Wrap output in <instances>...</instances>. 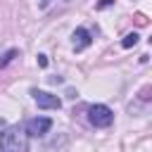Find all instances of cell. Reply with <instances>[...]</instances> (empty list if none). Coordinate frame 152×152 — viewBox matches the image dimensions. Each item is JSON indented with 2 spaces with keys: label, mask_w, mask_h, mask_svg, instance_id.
Returning a JSON list of instances; mask_svg holds the SVG:
<instances>
[{
  "label": "cell",
  "mask_w": 152,
  "mask_h": 152,
  "mask_svg": "<svg viewBox=\"0 0 152 152\" xmlns=\"http://www.w3.org/2000/svg\"><path fill=\"white\" fill-rule=\"evenodd\" d=\"M28 150V135L21 126H7L0 131V152H26Z\"/></svg>",
  "instance_id": "6da1fadb"
},
{
  "label": "cell",
  "mask_w": 152,
  "mask_h": 152,
  "mask_svg": "<svg viewBox=\"0 0 152 152\" xmlns=\"http://www.w3.org/2000/svg\"><path fill=\"white\" fill-rule=\"evenodd\" d=\"M88 119H90V124L95 128H107L114 121V112L107 104H90L88 107Z\"/></svg>",
  "instance_id": "7a4b0ae2"
},
{
  "label": "cell",
  "mask_w": 152,
  "mask_h": 152,
  "mask_svg": "<svg viewBox=\"0 0 152 152\" xmlns=\"http://www.w3.org/2000/svg\"><path fill=\"white\" fill-rule=\"evenodd\" d=\"M52 128V119L48 116H36V119H28L26 121V135H33V138H43L48 131Z\"/></svg>",
  "instance_id": "3957f363"
},
{
  "label": "cell",
  "mask_w": 152,
  "mask_h": 152,
  "mask_svg": "<svg viewBox=\"0 0 152 152\" xmlns=\"http://www.w3.org/2000/svg\"><path fill=\"white\" fill-rule=\"evenodd\" d=\"M31 95H33V100H36V104H38L40 109H59V107H62V100H59L57 95L45 93V90L33 88V90H31Z\"/></svg>",
  "instance_id": "277c9868"
},
{
  "label": "cell",
  "mask_w": 152,
  "mask_h": 152,
  "mask_svg": "<svg viewBox=\"0 0 152 152\" xmlns=\"http://www.w3.org/2000/svg\"><path fill=\"white\" fill-rule=\"evenodd\" d=\"M71 38H74V50H76V52L86 50V48L93 43V36H90V31H88V28H83V26H81V28H76Z\"/></svg>",
  "instance_id": "5b68a950"
},
{
  "label": "cell",
  "mask_w": 152,
  "mask_h": 152,
  "mask_svg": "<svg viewBox=\"0 0 152 152\" xmlns=\"http://www.w3.org/2000/svg\"><path fill=\"white\" fill-rule=\"evenodd\" d=\"M138 38H140V36H138L135 31H133V33H128V36H124V40H121V48H126V50H128V48H133V45L138 43Z\"/></svg>",
  "instance_id": "8992f818"
},
{
  "label": "cell",
  "mask_w": 152,
  "mask_h": 152,
  "mask_svg": "<svg viewBox=\"0 0 152 152\" xmlns=\"http://www.w3.org/2000/svg\"><path fill=\"white\" fill-rule=\"evenodd\" d=\"M17 55H19V50H14V48H12V50H7V52L2 55V59H0V69H5V66H7V64L17 57Z\"/></svg>",
  "instance_id": "52a82bcc"
},
{
  "label": "cell",
  "mask_w": 152,
  "mask_h": 152,
  "mask_svg": "<svg viewBox=\"0 0 152 152\" xmlns=\"http://www.w3.org/2000/svg\"><path fill=\"white\" fill-rule=\"evenodd\" d=\"M112 2H114V0H100V2H97V10H104V7H109Z\"/></svg>",
  "instance_id": "ba28073f"
},
{
  "label": "cell",
  "mask_w": 152,
  "mask_h": 152,
  "mask_svg": "<svg viewBox=\"0 0 152 152\" xmlns=\"http://www.w3.org/2000/svg\"><path fill=\"white\" fill-rule=\"evenodd\" d=\"M38 66H48V57L45 55H38Z\"/></svg>",
  "instance_id": "9c48e42d"
},
{
  "label": "cell",
  "mask_w": 152,
  "mask_h": 152,
  "mask_svg": "<svg viewBox=\"0 0 152 152\" xmlns=\"http://www.w3.org/2000/svg\"><path fill=\"white\" fill-rule=\"evenodd\" d=\"M48 5H50V0H40V2H38V7H40V10H45Z\"/></svg>",
  "instance_id": "30bf717a"
}]
</instances>
